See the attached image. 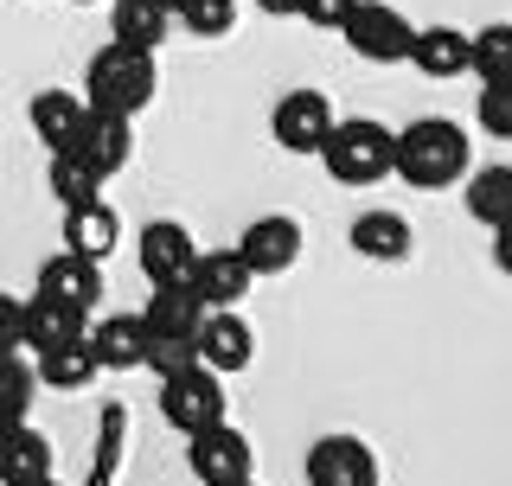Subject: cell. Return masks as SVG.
<instances>
[{"mask_svg": "<svg viewBox=\"0 0 512 486\" xmlns=\"http://www.w3.org/2000/svg\"><path fill=\"white\" fill-rule=\"evenodd\" d=\"M333 128V103L320 90H288L276 109H269V135H276L282 154H320Z\"/></svg>", "mask_w": 512, "mask_h": 486, "instance_id": "obj_9", "label": "cell"}, {"mask_svg": "<svg viewBox=\"0 0 512 486\" xmlns=\"http://www.w3.org/2000/svg\"><path fill=\"white\" fill-rule=\"evenodd\" d=\"M192 39H224V32L237 26V0H180V13H173Z\"/></svg>", "mask_w": 512, "mask_h": 486, "instance_id": "obj_29", "label": "cell"}, {"mask_svg": "<svg viewBox=\"0 0 512 486\" xmlns=\"http://www.w3.org/2000/svg\"><path fill=\"white\" fill-rule=\"evenodd\" d=\"M45 186H52L58 205H84V199H96V192H103V180H96V173H90L77 154H52V173H45Z\"/></svg>", "mask_w": 512, "mask_h": 486, "instance_id": "obj_28", "label": "cell"}, {"mask_svg": "<svg viewBox=\"0 0 512 486\" xmlns=\"http://www.w3.org/2000/svg\"><path fill=\"white\" fill-rule=\"evenodd\" d=\"M20 314H26L20 295H0V352H20Z\"/></svg>", "mask_w": 512, "mask_h": 486, "instance_id": "obj_33", "label": "cell"}, {"mask_svg": "<svg viewBox=\"0 0 512 486\" xmlns=\"http://www.w3.org/2000/svg\"><path fill=\"white\" fill-rule=\"evenodd\" d=\"M32 391H39V371H32L20 352H0V429H13V423L32 416Z\"/></svg>", "mask_w": 512, "mask_h": 486, "instance_id": "obj_27", "label": "cell"}, {"mask_svg": "<svg viewBox=\"0 0 512 486\" xmlns=\"http://www.w3.org/2000/svg\"><path fill=\"white\" fill-rule=\"evenodd\" d=\"M468 128L448 122V116H423L410 128H397V154H391V173L397 180H410L416 192H442L455 180H468Z\"/></svg>", "mask_w": 512, "mask_h": 486, "instance_id": "obj_1", "label": "cell"}, {"mask_svg": "<svg viewBox=\"0 0 512 486\" xmlns=\"http://www.w3.org/2000/svg\"><path fill=\"white\" fill-rule=\"evenodd\" d=\"M167 7H173V13H180V0H167Z\"/></svg>", "mask_w": 512, "mask_h": 486, "instance_id": "obj_38", "label": "cell"}, {"mask_svg": "<svg viewBox=\"0 0 512 486\" xmlns=\"http://www.w3.org/2000/svg\"><path fill=\"white\" fill-rule=\"evenodd\" d=\"M32 295H52L64 307H77V314H90V307H103V263L96 256H77V250H58L39 263V282H32Z\"/></svg>", "mask_w": 512, "mask_h": 486, "instance_id": "obj_10", "label": "cell"}, {"mask_svg": "<svg viewBox=\"0 0 512 486\" xmlns=\"http://www.w3.org/2000/svg\"><path fill=\"white\" fill-rule=\"evenodd\" d=\"M186 467H192L199 486H237V480H256V448H250V435L224 416V423L186 435Z\"/></svg>", "mask_w": 512, "mask_h": 486, "instance_id": "obj_5", "label": "cell"}, {"mask_svg": "<svg viewBox=\"0 0 512 486\" xmlns=\"http://www.w3.org/2000/svg\"><path fill=\"white\" fill-rule=\"evenodd\" d=\"M308 486H378V455L359 435H320L308 448Z\"/></svg>", "mask_w": 512, "mask_h": 486, "instance_id": "obj_11", "label": "cell"}, {"mask_svg": "<svg viewBox=\"0 0 512 486\" xmlns=\"http://www.w3.org/2000/svg\"><path fill=\"white\" fill-rule=\"evenodd\" d=\"M154 371V378H167V371H186L199 365V339H148V359H141Z\"/></svg>", "mask_w": 512, "mask_h": 486, "instance_id": "obj_31", "label": "cell"}, {"mask_svg": "<svg viewBox=\"0 0 512 486\" xmlns=\"http://www.w3.org/2000/svg\"><path fill=\"white\" fill-rule=\"evenodd\" d=\"M391 154H397V135L372 116H346L327 128V141H320V167H327V180L340 186H378L384 173H391Z\"/></svg>", "mask_w": 512, "mask_h": 486, "instance_id": "obj_3", "label": "cell"}, {"mask_svg": "<svg viewBox=\"0 0 512 486\" xmlns=\"http://www.w3.org/2000/svg\"><path fill=\"white\" fill-rule=\"evenodd\" d=\"M109 32L154 52V45L173 32V7H167V0H109Z\"/></svg>", "mask_w": 512, "mask_h": 486, "instance_id": "obj_24", "label": "cell"}, {"mask_svg": "<svg viewBox=\"0 0 512 486\" xmlns=\"http://www.w3.org/2000/svg\"><path fill=\"white\" fill-rule=\"evenodd\" d=\"M71 7H96V0H71Z\"/></svg>", "mask_w": 512, "mask_h": 486, "instance_id": "obj_37", "label": "cell"}, {"mask_svg": "<svg viewBox=\"0 0 512 486\" xmlns=\"http://www.w3.org/2000/svg\"><path fill=\"white\" fill-rule=\"evenodd\" d=\"M84 90H39L26 103V122H32V141H45V154L71 148V135L84 128Z\"/></svg>", "mask_w": 512, "mask_h": 486, "instance_id": "obj_19", "label": "cell"}, {"mask_svg": "<svg viewBox=\"0 0 512 486\" xmlns=\"http://www.w3.org/2000/svg\"><path fill=\"white\" fill-rule=\"evenodd\" d=\"M468 71L480 84H506L512 77V20H493V26L468 32Z\"/></svg>", "mask_w": 512, "mask_h": 486, "instance_id": "obj_26", "label": "cell"}, {"mask_svg": "<svg viewBox=\"0 0 512 486\" xmlns=\"http://www.w3.org/2000/svg\"><path fill=\"white\" fill-rule=\"evenodd\" d=\"M58 154H77L96 180H116V173L135 160V116H116V109H84V128L71 135V148Z\"/></svg>", "mask_w": 512, "mask_h": 486, "instance_id": "obj_7", "label": "cell"}, {"mask_svg": "<svg viewBox=\"0 0 512 486\" xmlns=\"http://www.w3.org/2000/svg\"><path fill=\"white\" fill-rule=\"evenodd\" d=\"M160 90V64L148 45H128V39H109L103 52L90 58L84 71V103L90 109H116V116H141Z\"/></svg>", "mask_w": 512, "mask_h": 486, "instance_id": "obj_2", "label": "cell"}, {"mask_svg": "<svg viewBox=\"0 0 512 486\" xmlns=\"http://www.w3.org/2000/svg\"><path fill=\"white\" fill-rule=\"evenodd\" d=\"M340 39L352 45V58H365V64H410L416 26L391 7V0H359V7L346 13Z\"/></svg>", "mask_w": 512, "mask_h": 486, "instance_id": "obj_6", "label": "cell"}, {"mask_svg": "<svg viewBox=\"0 0 512 486\" xmlns=\"http://www.w3.org/2000/svg\"><path fill=\"white\" fill-rule=\"evenodd\" d=\"M116 243H122V218H116V205H109L103 192L84 199V205H64V250L96 256V263H103Z\"/></svg>", "mask_w": 512, "mask_h": 486, "instance_id": "obj_18", "label": "cell"}, {"mask_svg": "<svg viewBox=\"0 0 512 486\" xmlns=\"http://www.w3.org/2000/svg\"><path fill=\"white\" fill-rule=\"evenodd\" d=\"M84 333H90L84 314H77V307H64V301H52V295H32L26 314H20V352H52V346H64V339H84Z\"/></svg>", "mask_w": 512, "mask_h": 486, "instance_id": "obj_21", "label": "cell"}, {"mask_svg": "<svg viewBox=\"0 0 512 486\" xmlns=\"http://www.w3.org/2000/svg\"><path fill=\"white\" fill-rule=\"evenodd\" d=\"M32 486H58V474H52V480H32Z\"/></svg>", "mask_w": 512, "mask_h": 486, "instance_id": "obj_36", "label": "cell"}, {"mask_svg": "<svg viewBox=\"0 0 512 486\" xmlns=\"http://www.w3.org/2000/svg\"><path fill=\"white\" fill-rule=\"evenodd\" d=\"M237 256H244V269L263 282V275H288L301 263V224L288 212H263L244 224V237H237Z\"/></svg>", "mask_w": 512, "mask_h": 486, "instance_id": "obj_8", "label": "cell"}, {"mask_svg": "<svg viewBox=\"0 0 512 486\" xmlns=\"http://www.w3.org/2000/svg\"><path fill=\"white\" fill-rule=\"evenodd\" d=\"M192 256H199V243H192V231L173 224V218H154V224L135 231V263H141L148 282H186Z\"/></svg>", "mask_w": 512, "mask_h": 486, "instance_id": "obj_12", "label": "cell"}, {"mask_svg": "<svg viewBox=\"0 0 512 486\" xmlns=\"http://www.w3.org/2000/svg\"><path fill=\"white\" fill-rule=\"evenodd\" d=\"M250 359H256L250 320L237 314V307H212L205 327H199V365H212L218 378H231V371H250Z\"/></svg>", "mask_w": 512, "mask_h": 486, "instance_id": "obj_13", "label": "cell"}, {"mask_svg": "<svg viewBox=\"0 0 512 486\" xmlns=\"http://www.w3.org/2000/svg\"><path fill=\"white\" fill-rule=\"evenodd\" d=\"M410 64L423 77H436V84H448V77H468V32H461V26H416Z\"/></svg>", "mask_w": 512, "mask_h": 486, "instance_id": "obj_23", "label": "cell"}, {"mask_svg": "<svg viewBox=\"0 0 512 486\" xmlns=\"http://www.w3.org/2000/svg\"><path fill=\"white\" fill-rule=\"evenodd\" d=\"M186 282L199 288L205 307H237V301L250 295L256 275L244 269V256H237V250H199V256H192V269H186Z\"/></svg>", "mask_w": 512, "mask_h": 486, "instance_id": "obj_16", "label": "cell"}, {"mask_svg": "<svg viewBox=\"0 0 512 486\" xmlns=\"http://www.w3.org/2000/svg\"><path fill=\"white\" fill-rule=\"evenodd\" d=\"M352 7H359V0H301V20L320 26V32H340Z\"/></svg>", "mask_w": 512, "mask_h": 486, "instance_id": "obj_32", "label": "cell"}, {"mask_svg": "<svg viewBox=\"0 0 512 486\" xmlns=\"http://www.w3.org/2000/svg\"><path fill=\"white\" fill-rule=\"evenodd\" d=\"M52 467H58V448H52V435H45V429H32V416H26V423H13V429H0V486L52 480Z\"/></svg>", "mask_w": 512, "mask_h": 486, "instance_id": "obj_15", "label": "cell"}, {"mask_svg": "<svg viewBox=\"0 0 512 486\" xmlns=\"http://www.w3.org/2000/svg\"><path fill=\"white\" fill-rule=\"evenodd\" d=\"M269 20H301V0H256Z\"/></svg>", "mask_w": 512, "mask_h": 486, "instance_id": "obj_35", "label": "cell"}, {"mask_svg": "<svg viewBox=\"0 0 512 486\" xmlns=\"http://www.w3.org/2000/svg\"><path fill=\"white\" fill-rule=\"evenodd\" d=\"M90 352L103 371H135L148 359V320L141 314H103L90 327Z\"/></svg>", "mask_w": 512, "mask_h": 486, "instance_id": "obj_20", "label": "cell"}, {"mask_svg": "<svg viewBox=\"0 0 512 486\" xmlns=\"http://www.w3.org/2000/svg\"><path fill=\"white\" fill-rule=\"evenodd\" d=\"M346 243L365 256V263H410L416 231H410L404 212H359V218H352V231H346Z\"/></svg>", "mask_w": 512, "mask_h": 486, "instance_id": "obj_17", "label": "cell"}, {"mask_svg": "<svg viewBox=\"0 0 512 486\" xmlns=\"http://www.w3.org/2000/svg\"><path fill=\"white\" fill-rule=\"evenodd\" d=\"M461 199H468V218L474 224H506L512 218V167H480V173H468V192H461Z\"/></svg>", "mask_w": 512, "mask_h": 486, "instance_id": "obj_25", "label": "cell"}, {"mask_svg": "<svg viewBox=\"0 0 512 486\" xmlns=\"http://www.w3.org/2000/svg\"><path fill=\"white\" fill-rule=\"evenodd\" d=\"M493 269L512 275V218H506V224H493Z\"/></svg>", "mask_w": 512, "mask_h": 486, "instance_id": "obj_34", "label": "cell"}, {"mask_svg": "<svg viewBox=\"0 0 512 486\" xmlns=\"http://www.w3.org/2000/svg\"><path fill=\"white\" fill-rule=\"evenodd\" d=\"M32 371H39L45 391H90V384L103 378V365H96V352H90V333L64 339L52 352H32Z\"/></svg>", "mask_w": 512, "mask_h": 486, "instance_id": "obj_22", "label": "cell"}, {"mask_svg": "<svg viewBox=\"0 0 512 486\" xmlns=\"http://www.w3.org/2000/svg\"><path fill=\"white\" fill-rule=\"evenodd\" d=\"M237 486H256V480H237Z\"/></svg>", "mask_w": 512, "mask_h": 486, "instance_id": "obj_39", "label": "cell"}, {"mask_svg": "<svg viewBox=\"0 0 512 486\" xmlns=\"http://www.w3.org/2000/svg\"><path fill=\"white\" fill-rule=\"evenodd\" d=\"M148 288L154 295H148V307H141L148 339H199L205 314H212V307L199 301V288L192 282H148Z\"/></svg>", "mask_w": 512, "mask_h": 486, "instance_id": "obj_14", "label": "cell"}, {"mask_svg": "<svg viewBox=\"0 0 512 486\" xmlns=\"http://www.w3.org/2000/svg\"><path fill=\"white\" fill-rule=\"evenodd\" d=\"M160 423L173 435H199V429L224 423V378L212 365L167 371V378H160Z\"/></svg>", "mask_w": 512, "mask_h": 486, "instance_id": "obj_4", "label": "cell"}, {"mask_svg": "<svg viewBox=\"0 0 512 486\" xmlns=\"http://www.w3.org/2000/svg\"><path fill=\"white\" fill-rule=\"evenodd\" d=\"M474 122L487 128L493 141H512V77L506 84H480V103H474Z\"/></svg>", "mask_w": 512, "mask_h": 486, "instance_id": "obj_30", "label": "cell"}]
</instances>
